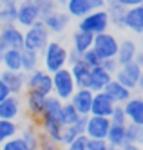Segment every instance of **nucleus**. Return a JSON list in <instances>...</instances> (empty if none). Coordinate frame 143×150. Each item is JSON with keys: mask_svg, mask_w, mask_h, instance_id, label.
Here are the masks:
<instances>
[{"mask_svg": "<svg viewBox=\"0 0 143 150\" xmlns=\"http://www.w3.org/2000/svg\"><path fill=\"white\" fill-rule=\"evenodd\" d=\"M20 58H22V71H24L26 74L40 65V52L33 51V49L22 47L20 49Z\"/></svg>", "mask_w": 143, "mask_h": 150, "instance_id": "30", "label": "nucleus"}, {"mask_svg": "<svg viewBox=\"0 0 143 150\" xmlns=\"http://www.w3.org/2000/svg\"><path fill=\"white\" fill-rule=\"evenodd\" d=\"M87 2H89L91 11L92 9H105V6H107V0H87Z\"/></svg>", "mask_w": 143, "mask_h": 150, "instance_id": "44", "label": "nucleus"}, {"mask_svg": "<svg viewBox=\"0 0 143 150\" xmlns=\"http://www.w3.org/2000/svg\"><path fill=\"white\" fill-rule=\"evenodd\" d=\"M0 80L6 83L11 94H24L26 92V72L24 71H7L0 69Z\"/></svg>", "mask_w": 143, "mask_h": 150, "instance_id": "11", "label": "nucleus"}, {"mask_svg": "<svg viewBox=\"0 0 143 150\" xmlns=\"http://www.w3.org/2000/svg\"><path fill=\"white\" fill-rule=\"evenodd\" d=\"M18 123L16 121H11V120H2L0 117V145H2L6 139L13 137L18 134Z\"/></svg>", "mask_w": 143, "mask_h": 150, "instance_id": "32", "label": "nucleus"}, {"mask_svg": "<svg viewBox=\"0 0 143 150\" xmlns=\"http://www.w3.org/2000/svg\"><path fill=\"white\" fill-rule=\"evenodd\" d=\"M0 69H2V67H0Z\"/></svg>", "mask_w": 143, "mask_h": 150, "instance_id": "56", "label": "nucleus"}, {"mask_svg": "<svg viewBox=\"0 0 143 150\" xmlns=\"http://www.w3.org/2000/svg\"><path fill=\"white\" fill-rule=\"evenodd\" d=\"M87 141H89V137L85 134H80V136H76L71 143L65 145V150H87Z\"/></svg>", "mask_w": 143, "mask_h": 150, "instance_id": "38", "label": "nucleus"}, {"mask_svg": "<svg viewBox=\"0 0 143 150\" xmlns=\"http://www.w3.org/2000/svg\"><path fill=\"white\" fill-rule=\"evenodd\" d=\"M105 11H107L109 22H111L112 27L123 29V18H125V13H127V7H123L118 0H107Z\"/></svg>", "mask_w": 143, "mask_h": 150, "instance_id": "23", "label": "nucleus"}, {"mask_svg": "<svg viewBox=\"0 0 143 150\" xmlns=\"http://www.w3.org/2000/svg\"><path fill=\"white\" fill-rule=\"evenodd\" d=\"M125 130H127V141L143 145V125L127 123L125 125Z\"/></svg>", "mask_w": 143, "mask_h": 150, "instance_id": "33", "label": "nucleus"}, {"mask_svg": "<svg viewBox=\"0 0 143 150\" xmlns=\"http://www.w3.org/2000/svg\"><path fill=\"white\" fill-rule=\"evenodd\" d=\"M67 52L69 49L65 47L62 42L58 40H49L47 45L42 49L40 58H42V65L47 72H54L62 67H67Z\"/></svg>", "mask_w": 143, "mask_h": 150, "instance_id": "1", "label": "nucleus"}, {"mask_svg": "<svg viewBox=\"0 0 143 150\" xmlns=\"http://www.w3.org/2000/svg\"><path fill=\"white\" fill-rule=\"evenodd\" d=\"M42 16L36 4L33 0H18L16 4V25H20L22 29H26L29 25H33L35 22H38Z\"/></svg>", "mask_w": 143, "mask_h": 150, "instance_id": "8", "label": "nucleus"}, {"mask_svg": "<svg viewBox=\"0 0 143 150\" xmlns=\"http://www.w3.org/2000/svg\"><path fill=\"white\" fill-rule=\"evenodd\" d=\"M51 76H53V94L56 98H60L62 101H69L74 91L78 89L69 67H62L58 71H54Z\"/></svg>", "mask_w": 143, "mask_h": 150, "instance_id": "2", "label": "nucleus"}, {"mask_svg": "<svg viewBox=\"0 0 143 150\" xmlns=\"http://www.w3.org/2000/svg\"><path fill=\"white\" fill-rule=\"evenodd\" d=\"M38 150H62V148H60L58 143H54V141H51V139H47L46 136H42V139H40V148Z\"/></svg>", "mask_w": 143, "mask_h": 150, "instance_id": "42", "label": "nucleus"}, {"mask_svg": "<svg viewBox=\"0 0 143 150\" xmlns=\"http://www.w3.org/2000/svg\"><path fill=\"white\" fill-rule=\"evenodd\" d=\"M109 128H111V120H109V117H105V116H94V114L87 116L85 136L89 137V139H105Z\"/></svg>", "mask_w": 143, "mask_h": 150, "instance_id": "9", "label": "nucleus"}, {"mask_svg": "<svg viewBox=\"0 0 143 150\" xmlns=\"http://www.w3.org/2000/svg\"><path fill=\"white\" fill-rule=\"evenodd\" d=\"M69 71L73 74V78L76 81V87H83V89H89V74H91V67L80 58L76 63L69 65Z\"/></svg>", "mask_w": 143, "mask_h": 150, "instance_id": "25", "label": "nucleus"}, {"mask_svg": "<svg viewBox=\"0 0 143 150\" xmlns=\"http://www.w3.org/2000/svg\"><path fill=\"white\" fill-rule=\"evenodd\" d=\"M0 27H2V22H0Z\"/></svg>", "mask_w": 143, "mask_h": 150, "instance_id": "54", "label": "nucleus"}, {"mask_svg": "<svg viewBox=\"0 0 143 150\" xmlns=\"http://www.w3.org/2000/svg\"><path fill=\"white\" fill-rule=\"evenodd\" d=\"M134 91H138L139 94H143V71H141L139 78H138V81H136V89H134Z\"/></svg>", "mask_w": 143, "mask_h": 150, "instance_id": "49", "label": "nucleus"}, {"mask_svg": "<svg viewBox=\"0 0 143 150\" xmlns=\"http://www.w3.org/2000/svg\"><path fill=\"white\" fill-rule=\"evenodd\" d=\"M18 136L24 139L27 150H38L40 148V139H42V136H40V130H38V127L35 123H31V121L24 123V127L18 128Z\"/></svg>", "mask_w": 143, "mask_h": 150, "instance_id": "20", "label": "nucleus"}, {"mask_svg": "<svg viewBox=\"0 0 143 150\" xmlns=\"http://www.w3.org/2000/svg\"><path fill=\"white\" fill-rule=\"evenodd\" d=\"M49 40H51V35L46 29V25H43L42 18L33 25L24 29V47L26 49H33L36 52H42V49L47 45Z\"/></svg>", "mask_w": 143, "mask_h": 150, "instance_id": "4", "label": "nucleus"}, {"mask_svg": "<svg viewBox=\"0 0 143 150\" xmlns=\"http://www.w3.org/2000/svg\"><path fill=\"white\" fill-rule=\"evenodd\" d=\"M109 120H111L112 125H127V116H125V110L122 105H114V109L111 112V116H109Z\"/></svg>", "mask_w": 143, "mask_h": 150, "instance_id": "37", "label": "nucleus"}, {"mask_svg": "<svg viewBox=\"0 0 143 150\" xmlns=\"http://www.w3.org/2000/svg\"><path fill=\"white\" fill-rule=\"evenodd\" d=\"M0 150H27V146H26V143H24V139L16 134V136H13V137L6 139V141L0 145Z\"/></svg>", "mask_w": 143, "mask_h": 150, "instance_id": "35", "label": "nucleus"}, {"mask_svg": "<svg viewBox=\"0 0 143 150\" xmlns=\"http://www.w3.org/2000/svg\"><path fill=\"white\" fill-rule=\"evenodd\" d=\"M141 67H138L134 62H129V63H125V65H120V69L116 71V74H114V80H118L122 85H125L127 89H130V91H134L136 89V81H138V78H139V74H141Z\"/></svg>", "mask_w": 143, "mask_h": 150, "instance_id": "13", "label": "nucleus"}, {"mask_svg": "<svg viewBox=\"0 0 143 150\" xmlns=\"http://www.w3.org/2000/svg\"><path fill=\"white\" fill-rule=\"evenodd\" d=\"M42 22H43V25H46V29L49 31V35L53 36H60V35H63L65 31H67V27H69V24H71V16L63 11V9H54L53 13H49V15H46L42 18Z\"/></svg>", "mask_w": 143, "mask_h": 150, "instance_id": "7", "label": "nucleus"}, {"mask_svg": "<svg viewBox=\"0 0 143 150\" xmlns=\"http://www.w3.org/2000/svg\"><path fill=\"white\" fill-rule=\"evenodd\" d=\"M82 60L87 63L89 67H96V65H100L102 63V58L96 54V52L92 51V49H89V51H85L83 54H82Z\"/></svg>", "mask_w": 143, "mask_h": 150, "instance_id": "40", "label": "nucleus"}, {"mask_svg": "<svg viewBox=\"0 0 143 150\" xmlns=\"http://www.w3.org/2000/svg\"><path fill=\"white\" fill-rule=\"evenodd\" d=\"M118 2L122 4L123 7H127V9H129V7H134V6H139V4H141V0H118Z\"/></svg>", "mask_w": 143, "mask_h": 150, "instance_id": "46", "label": "nucleus"}, {"mask_svg": "<svg viewBox=\"0 0 143 150\" xmlns=\"http://www.w3.org/2000/svg\"><path fill=\"white\" fill-rule=\"evenodd\" d=\"M80 117L78 110L71 105V101H63L62 103V110H60V123L65 127V125H73L76 120Z\"/></svg>", "mask_w": 143, "mask_h": 150, "instance_id": "31", "label": "nucleus"}, {"mask_svg": "<svg viewBox=\"0 0 143 150\" xmlns=\"http://www.w3.org/2000/svg\"><path fill=\"white\" fill-rule=\"evenodd\" d=\"M138 47H139V51H143V35H141V44H139Z\"/></svg>", "mask_w": 143, "mask_h": 150, "instance_id": "53", "label": "nucleus"}, {"mask_svg": "<svg viewBox=\"0 0 143 150\" xmlns=\"http://www.w3.org/2000/svg\"><path fill=\"white\" fill-rule=\"evenodd\" d=\"M92 91L91 89H83V87H78L74 91V94L69 98L71 105L78 110L80 116H89L91 114V103H92Z\"/></svg>", "mask_w": 143, "mask_h": 150, "instance_id": "16", "label": "nucleus"}, {"mask_svg": "<svg viewBox=\"0 0 143 150\" xmlns=\"http://www.w3.org/2000/svg\"><path fill=\"white\" fill-rule=\"evenodd\" d=\"M123 29L130 31L138 36L143 35V6H134V7H129L125 18H123Z\"/></svg>", "mask_w": 143, "mask_h": 150, "instance_id": "17", "label": "nucleus"}, {"mask_svg": "<svg viewBox=\"0 0 143 150\" xmlns=\"http://www.w3.org/2000/svg\"><path fill=\"white\" fill-rule=\"evenodd\" d=\"M0 22L4 24H16V4L0 6Z\"/></svg>", "mask_w": 143, "mask_h": 150, "instance_id": "34", "label": "nucleus"}, {"mask_svg": "<svg viewBox=\"0 0 143 150\" xmlns=\"http://www.w3.org/2000/svg\"><path fill=\"white\" fill-rule=\"evenodd\" d=\"M105 141L109 146H114V148H122L127 143V130H125V125H112L107 132Z\"/></svg>", "mask_w": 143, "mask_h": 150, "instance_id": "27", "label": "nucleus"}, {"mask_svg": "<svg viewBox=\"0 0 143 150\" xmlns=\"http://www.w3.org/2000/svg\"><path fill=\"white\" fill-rule=\"evenodd\" d=\"M0 67L7 71H22V58L20 49H7L0 60Z\"/></svg>", "mask_w": 143, "mask_h": 150, "instance_id": "29", "label": "nucleus"}, {"mask_svg": "<svg viewBox=\"0 0 143 150\" xmlns=\"http://www.w3.org/2000/svg\"><path fill=\"white\" fill-rule=\"evenodd\" d=\"M42 128V134L46 136L47 139L54 143H62V130H63V125L60 123V117H54V116H47V114H40V117L36 120Z\"/></svg>", "mask_w": 143, "mask_h": 150, "instance_id": "10", "label": "nucleus"}, {"mask_svg": "<svg viewBox=\"0 0 143 150\" xmlns=\"http://www.w3.org/2000/svg\"><path fill=\"white\" fill-rule=\"evenodd\" d=\"M100 65H102L109 74H111V76H114L116 71L120 69V63H118V60H116V58H103Z\"/></svg>", "mask_w": 143, "mask_h": 150, "instance_id": "41", "label": "nucleus"}, {"mask_svg": "<svg viewBox=\"0 0 143 150\" xmlns=\"http://www.w3.org/2000/svg\"><path fill=\"white\" fill-rule=\"evenodd\" d=\"M33 2L36 4V7H38L42 18L46 16V15H49V13H53L54 9H60L58 4H56V0H33Z\"/></svg>", "mask_w": 143, "mask_h": 150, "instance_id": "36", "label": "nucleus"}, {"mask_svg": "<svg viewBox=\"0 0 143 150\" xmlns=\"http://www.w3.org/2000/svg\"><path fill=\"white\" fill-rule=\"evenodd\" d=\"M11 4H18V0H0V6H11Z\"/></svg>", "mask_w": 143, "mask_h": 150, "instance_id": "51", "label": "nucleus"}, {"mask_svg": "<svg viewBox=\"0 0 143 150\" xmlns=\"http://www.w3.org/2000/svg\"><path fill=\"white\" fill-rule=\"evenodd\" d=\"M87 150H120V148L109 146L105 139H89L87 141Z\"/></svg>", "mask_w": 143, "mask_h": 150, "instance_id": "39", "label": "nucleus"}, {"mask_svg": "<svg viewBox=\"0 0 143 150\" xmlns=\"http://www.w3.org/2000/svg\"><path fill=\"white\" fill-rule=\"evenodd\" d=\"M134 63H136L138 67H141V69H143V51H139V49H138L136 56H134Z\"/></svg>", "mask_w": 143, "mask_h": 150, "instance_id": "48", "label": "nucleus"}, {"mask_svg": "<svg viewBox=\"0 0 143 150\" xmlns=\"http://www.w3.org/2000/svg\"><path fill=\"white\" fill-rule=\"evenodd\" d=\"M62 9L71 18H76V20H80L82 16H85L87 13L91 11L89 2H87V0H65V4H63Z\"/></svg>", "mask_w": 143, "mask_h": 150, "instance_id": "26", "label": "nucleus"}, {"mask_svg": "<svg viewBox=\"0 0 143 150\" xmlns=\"http://www.w3.org/2000/svg\"><path fill=\"white\" fill-rule=\"evenodd\" d=\"M80 31H85V33H91V35H100L105 33L111 27V22H109V16L105 9H92L89 11L85 16H82L76 24Z\"/></svg>", "mask_w": 143, "mask_h": 150, "instance_id": "3", "label": "nucleus"}, {"mask_svg": "<svg viewBox=\"0 0 143 150\" xmlns=\"http://www.w3.org/2000/svg\"><path fill=\"white\" fill-rule=\"evenodd\" d=\"M80 58H82V54H78L74 49H69V52H67V67L73 65V63H76Z\"/></svg>", "mask_w": 143, "mask_h": 150, "instance_id": "43", "label": "nucleus"}, {"mask_svg": "<svg viewBox=\"0 0 143 150\" xmlns=\"http://www.w3.org/2000/svg\"><path fill=\"white\" fill-rule=\"evenodd\" d=\"M26 89L27 91H35L40 92L43 96H49L53 94V76L51 72H47L46 69H33L31 72L26 74Z\"/></svg>", "mask_w": 143, "mask_h": 150, "instance_id": "5", "label": "nucleus"}, {"mask_svg": "<svg viewBox=\"0 0 143 150\" xmlns=\"http://www.w3.org/2000/svg\"><path fill=\"white\" fill-rule=\"evenodd\" d=\"M56 4H58V7L62 9V7H63V4H65V0H56Z\"/></svg>", "mask_w": 143, "mask_h": 150, "instance_id": "52", "label": "nucleus"}, {"mask_svg": "<svg viewBox=\"0 0 143 150\" xmlns=\"http://www.w3.org/2000/svg\"><path fill=\"white\" fill-rule=\"evenodd\" d=\"M114 101L109 98V96L103 92V91H98L92 94V103H91V114L94 116H105L109 117L114 109Z\"/></svg>", "mask_w": 143, "mask_h": 150, "instance_id": "18", "label": "nucleus"}, {"mask_svg": "<svg viewBox=\"0 0 143 150\" xmlns=\"http://www.w3.org/2000/svg\"><path fill=\"white\" fill-rule=\"evenodd\" d=\"M22 110H24V103H22V98L18 94H9L7 98L0 101V117L2 120L16 121L22 116Z\"/></svg>", "mask_w": 143, "mask_h": 150, "instance_id": "12", "label": "nucleus"}, {"mask_svg": "<svg viewBox=\"0 0 143 150\" xmlns=\"http://www.w3.org/2000/svg\"><path fill=\"white\" fill-rule=\"evenodd\" d=\"M92 40H94V35L76 29V33H74L73 38H71V42H73V47H71V49H74L78 54H83L85 51L92 49Z\"/></svg>", "mask_w": 143, "mask_h": 150, "instance_id": "28", "label": "nucleus"}, {"mask_svg": "<svg viewBox=\"0 0 143 150\" xmlns=\"http://www.w3.org/2000/svg\"><path fill=\"white\" fill-rule=\"evenodd\" d=\"M0 38L4 40L7 49H22L24 47V29L16 24H4L0 27Z\"/></svg>", "mask_w": 143, "mask_h": 150, "instance_id": "14", "label": "nucleus"}, {"mask_svg": "<svg viewBox=\"0 0 143 150\" xmlns=\"http://www.w3.org/2000/svg\"><path fill=\"white\" fill-rule=\"evenodd\" d=\"M122 107L125 110V116H127L129 123L143 125V94H138V96L132 94Z\"/></svg>", "mask_w": 143, "mask_h": 150, "instance_id": "15", "label": "nucleus"}, {"mask_svg": "<svg viewBox=\"0 0 143 150\" xmlns=\"http://www.w3.org/2000/svg\"><path fill=\"white\" fill-rule=\"evenodd\" d=\"M43 103H46V96L35 92V91H27L26 94V112L31 120H38L42 110H43Z\"/></svg>", "mask_w": 143, "mask_h": 150, "instance_id": "22", "label": "nucleus"}, {"mask_svg": "<svg viewBox=\"0 0 143 150\" xmlns=\"http://www.w3.org/2000/svg\"><path fill=\"white\" fill-rule=\"evenodd\" d=\"M138 44L132 40V38H123V40H120V44H118V51H116V60L120 65H125V63L129 62H134V56H136V52H138Z\"/></svg>", "mask_w": 143, "mask_h": 150, "instance_id": "21", "label": "nucleus"}, {"mask_svg": "<svg viewBox=\"0 0 143 150\" xmlns=\"http://www.w3.org/2000/svg\"><path fill=\"white\" fill-rule=\"evenodd\" d=\"M7 51V45L4 44V40L0 38V60H2V56H4V52Z\"/></svg>", "mask_w": 143, "mask_h": 150, "instance_id": "50", "label": "nucleus"}, {"mask_svg": "<svg viewBox=\"0 0 143 150\" xmlns=\"http://www.w3.org/2000/svg\"><path fill=\"white\" fill-rule=\"evenodd\" d=\"M141 6H143V0H141Z\"/></svg>", "mask_w": 143, "mask_h": 150, "instance_id": "55", "label": "nucleus"}, {"mask_svg": "<svg viewBox=\"0 0 143 150\" xmlns=\"http://www.w3.org/2000/svg\"><path fill=\"white\" fill-rule=\"evenodd\" d=\"M112 80V76L109 74L102 65H96V67H91V74H89V89L92 92H98V91H103L105 85Z\"/></svg>", "mask_w": 143, "mask_h": 150, "instance_id": "24", "label": "nucleus"}, {"mask_svg": "<svg viewBox=\"0 0 143 150\" xmlns=\"http://www.w3.org/2000/svg\"><path fill=\"white\" fill-rule=\"evenodd\" d=\"M9 94H11V92H9V89L6 87V83H4L2 80H0V101H2L4 98H7Z\"/></svg>", "mask_w": 143, "mask_h": 150, "instance_id": "47", "label": "nucleus"}, {"mask_svg": "<svg viewBox=\"0 0 143 150\" xmlns=\"http://www.w3.org/2000/svg\"><path fill=\"white\" fill-rule=\"evenodd\" d=\"M103 92H105V94H107V96H109V98H111L116 105H123V103L130 98V96H132V92H134V91L127 89L125 85H122L118 80H114V78H112L111 81L105 85Z\"/></svg>", "mask_w": 143, "mask_h": 150, "instance_id": "19", "label": "nucleus"}, {"mask_svg": "<svg viewBox=\"0 0 143 150\" xmlns=\"http://www.w3.org/2000/svg\"><path fill=\"white\" fill-rule=\"evenodd\" d=\"M118 44H120V38L116 35H112L111 31H105V33L94 35L92 51L102 60L103 58H114L116 56V51H118Z\"/></svg>", "mask_w": 143, "mask_h": 150, "instance_id": "6", "label": "nucleus"}, {"mask_svg": "<svg viewBox=\"0 0 143 150\" xmlns=\"http://www.w3.org/2000/svg\"><path fill=\"white\" fill-rule=\"evenodd\" d=\"M120 150H143V145H138V143H130V141H127Z\"/></svg>", "mask_w": 143, "mask_h": 150, "instance_id": "45", "label": "nucleus"}]
</instances>
